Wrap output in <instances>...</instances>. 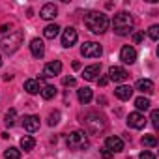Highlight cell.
<instances>
[{
	"label": "cell",
	"mask_w": 159,
	"mask_h": 159,
	"mask_svg": "<svg viewBox=\"0 0 159 159\" xmlns=\"http://www.w3.org/2000/svg\"><path fill=\"white\" fill-rule=\"evenodd\" d=\"M84 26L94 34H103L109 28V17L101 11H88L84 15Z\"/></svg>",
	"instance_id": "obj_1"
},
{
	"label": "cell",
	"mask_w": 159,
	"mask_h": 159,
	"mask_svg": "<svg viewBox=\"0 0 159 159\" xmlns=\"http://www.w3.org/2000/svg\"><path fill=\"white\" fill-rule=\"evenodd\" d=\"M133 25H135V21H133L131 13H127V11H120L112 19V30L118 36H127L133 30Z\"/></svg>",
	"instance_id": "obj_2"
},
{
	"label": "cell",
	"mask_w": 159,
	"mask_h": 159,
	"mask_svg": "<svg viewBox=\"0 0 159 159\" xmlns=\"http://www.w3.org/2000/svg\"><path fill=\"white\" fill-rule=\"evenodd\" d=\"M69 150H86L90 146V140L84 131H71L66 139Z\"/></svg>",
	"instance_id": "obj_3"
},
{
	"label": "cell",
	"mask_w": 159,
	"mask_h": 159,
	"mask_svg": "<svg viewBox=\"0 0 159 159\" xmlns=\"http://www.w3.org/2000/svg\"><path fill=\"white\" fill-rule=\"evenodd\" d=\"M21 43H23V32H21V30H13V32H10L8 38L2 39V49H4L8 54H11V52H15V51L19 49Z\"/></svg>",
	"instance_id": "obj_4"
},
{
	"label": "cell",
	"mask_w": 159,
	"mask_h": 159,
	"mask_svg": "<svg viewBox=\"0 0 159 159\" xmlns=\"http://www.w3.org/2000/svg\"><path fill=\"white\" fill-rule=\"evenodd\" d=\"M84 127L88 129V133H94V135H98V133H101L103 129H105V120L99 116V114H94V112H90L84 120Z\"/></svg>",
	"instance_id": "obj_5"
},
{
	"label": "cell",
	"mask_w": 159,
	"mask_h": 159,
	"mask_svg": "<svg viewBox=\"0 0 159 159\" xmlns=\"http://www.w3.org/2000/svg\"><path fill=\"white\" fill-rule=\"evenodd\" d=\"M101 52H103V49H101V45L96 43V41H84L83 47H81V54H83L84 58H99Z\"/></svg>",
	"instance_id": "obj_6"
},
{
	"label": "cell",
	"mask_w": 159,
	"mask_h": 159,
	"mask_svg": "<svg viewBox=\"0 0 159 159\" xmlns=\"http://www.w3.org/2000/svg\"><path fill=\"white\" fill-rule=\"evenodd\" d=\"M127 77H129V73H127L124 67H120V66H112V67L109 69V81H114V83H124Z\"/></svg>",
	"instance_id": "obj_7"
},
{
	"label": "cell",
	"mask_w": 159,
	"mask_h": 159,
	"mask_svg": "<svg viewBox=\"0 0 159 159\" xmlns=\"http://www.w3.org/2000/svg\"><path fill=\"white\" fill-rule=\"evenodd\" d=\"M77 39H79L77 30H75L73 26H67V28L64 30V34H62V45H64V47H73V45L77 43Z\"/></svg>",
	"instance_id": "obj_8"
},
{
	"label": "cell",
	"mask_w": 159,
	"mask_h": 159,
	"mask_svg": "<svg viewBox=\"0 0 159 159\" xmlns=\"http://www.w3.org/2000/svg\"><path fill=\"white\" fill-rule=\"evenodd\" d=\"M127 125H129L131 129H144V125H146L144 114H140V112H131V114L127 116Z\"/></svg>",
	"instance_id": "obj_9"
},
{
	"label": "cell",
	"mask_w": 159,
	"mask_h": 159,
	"mask_svg": "<svg viewBox=\"0 0 159 159\" xmlns=\"http://www.w3.org/2000/svg\"><path fill=\"white\" fill-rule=\"evenodd\" d=\"M120 60L124 64H135L137 60V51L131 47V45H124L122 51H120Z\"/></svg>",
	"instance_id": "obj_10"
},
{
	"label": "cell",
	"mask_w": 159,
	"mask_h": 159,
	"mask_svg": "<svg viewBox=\"0 0 159 159\" xmlns=\"http://www.w3.org/2000/svg\"><path fill=\"white\" fill-rule=\"evenodd\" d=\"M60 73H62V62H60V60H54V62L45 64L41 77H56V75H60Z\"/></svg>",
	"instance_id": "obj_11"
},
{
	"label": "cell",
	"mask_w": 159,
	"mask_h": 159,
	"mask_svg": "<svg viewBox=\"0 0 159 159\" xmlns=\"http://www.w3.org/2000/svg\"><path fill=\"white\" fill-rule=\"evenodd\" d=\"M105 150H109L111 153L122 152V150H124V140H122L120 137H107V139H105Z\"/></svg>",
	"instance_id": "obj_12"
},
{
	"label": "cell",
	"mask_w": 159,
	"mask_h": 159,
	"mask_svg": "<svg viewBox=\"0 0 159 159\" xmlns=\"http://www.w3.org/2000/svg\"><path fill=\"white\" fill-rule=\"evenodd\" d=\"M23 127H25L28 133H34V131H38V129H39V118H38L36 114L25 116V120H23Z\"/></svg>",
	"instance_id": "obj_13"
},
{
	"label": "cell",
	"mask_w": 159,
	"mask_h": 159,
	"mask_svg": "<svg viewBox=\"0 0 159 159\" xmlns=\"http://www.w3.org/2000/svg\"><path fill=\"white\" fill-rule=\"evenodd\" d=\"M99 73H101V66H99V64H92V66L84 67V71H83V77L86 79V81H96Z\"/></svg>",
	"instance_id": "obj_14"
},
{
	"label": "cell",
	"mask_w": 159,
	"mask_h": 159,
	"mask_svg": "<svg viewBox=\"0 0 159 159\" xmlns=\"http://www.w3.org/2000/svg\"><path fill=\"white\" fill-rule=\"evenodd\" d=\"M114 94H116L118 99L127 101V99H131V96H133V88H131L129 84H120V86L114 90Z\"/></svg>",
	"instance_id": "obj_15"
},
{
	"label": "cell",
	"mask_w": 159,
	"mask_h": 159,
	"mask_svg": "<svg viewBox=\"0 0 159 159\" xmlns=\"http://www.w3.org/2000/svg\"><path fill=\"white\" fill-rule=\"evenodd\" d=\"M30 51H32V54L36 56V58H43V54H45V45H43V41L41 39H32L30 41Z\"/></svg>",
	"instance_id": "obj_16"
},
{
	"label": "cell",
	"mask_w": 159,
	"mask_h": 159,
	"mask_svg": "<svg viewBox=\"0 0 159 159\" xmlns=\"http://www.w3.org/2000/svg\"><path fill=\"white\" fill-rule=\"evenodd\" d=\"M56 13H58V8H56L54 4H45V6L41 8V11H39L41 19H45V21L54 19V17H56Z\"/></svg>",
	"instance_id": "obj_17"
},
{
	"label": "cell",
	"mask_w": 159,
	"mask_h": 159,
	"mask_svg": "<svg viewBox=\"0 0 159 159\" xmlns=\"http://www.w3.org/2000/svg\"><path fill=\"white\" fill-rule=\"evenodd\" d=\"M137 90L142 94H153V83L150 79H139L137 81Z\"/></svg>",
	"instance_id": "obj_18"
},
{
	"label": "cell",
	"mask_w": 159,
	"mask_h": 159,
	"mask_svg": "<svg viewBox=\"0 0 159 159\" xmlns=\"http://www.w3.org/2000/svg\"><path fill=\"white\" fill-rule=\"evenodd\" d=\"M25 90L34 96V94L41 92V84L38 83V79H28V81H25Z\"/></svg>",
	"instance_id": "obj_19"
},
{
	"label": "cell",
	"mask_w": 159,
	"mask_h": 159,
	"mask_svg": "<svg viewBox=\"0 0 159 159\" xmlns=\"http://www.w3.org/2000/svg\"><path fill=\"white\" fill-rule=\"evenodd\" d=\"M77 98H79V101H81L83 105H86V103H90V101H92V98H94V96H92V90L84 86V88H81V90L77 92Z\"/></svg>",
	"instance_id": "obj_20"
},
{
	"label": "cell",
	"mask_w": 159,
	"mask_h": 159,
	"mask_svg": "<svg viewBox=\"0 0 159 159\" xmlns=\"http://www.w3.org/2000/svg\"><path fill=\"white\" fill-rule=\"evenodd\" d=\"M58 32H60V26H58V25H47V26L43 28V36H45L47 39H54V38L58 36Z\"/></svg>",
	"instance_id": "obj_21"
},
{
	"label": "cell",
	"mask_w": 159,
	"mask_h": 159,
	"mask_svg": "<svg viewBox=\"0 0 159 159\" xmlns=\"http://www.w3.org/2000/svg\"><path fill=\"white\" fill-rule=\"evenodd\" d=\"M34 146H36V140H34V137H30V135H25V137L21 139V148H23L25 152H30V150H34Z\"/></svg>",
	"instance_id": "obj_22"
},
{
	"label": "cell",
	"mask_w": 159,
	"mask_h": 159,
	"mask_svg": "<svg viewBox=\"0 0 159 159\" xmlns=\"http://www.w3.org/2000/svg\"><path fill=\"white\" fill-rule=\"evenodd\" d=\"M54 96H56V88L52 84H47V86L41 88V98L43 99H52Z\"/></svg>",
	"instance_id": "obj_23"
},
{
	"label": "cell",
	"mask_w": 159,
	"mask_h": 159,
	"mask_svg": "<svg viewBox=\"0 0 159 159\" xmlns=\"http://www.w3.org/2000/svg\"><path fill=\"white\" fill-rule=\"evenodd\" d=\"M150 105H152V103H150V99H148V98H142V96H140V98H137V99H135V107H137L139 111H148V109H150Z\"/></svg>",
	"instance_id": "obj_24"
},
{
	"label": "cell",
	"mask_w": 159,
	"mask_h": 159,
	"mask_svg": "<svg viewBox=\"0 0 159 159\" xmlns=\"http://www.w3.org/2000/svg\"><path fill=\"white\" fill-rule=\"evenodd\" d=\"M4 157H6V159H21V150H17V148H8V150L4 152Z\"/></svg>",
	"instance_id": "obj_25"
},
{
	"label": "cell",
	"mask_w": 159,
	"mask_h": 159,
	"mask_svg": "<svg viewBox=\"0 0 159 159\" xmlns=\"http://www.w3.org/2000/svg\"><path fill=\"white\" fill-rule=\"evenodd\" d=\"M142 144H144V146H150V148H155V146H157L155 135H144V137H142Z\"/></svg>",
	"instance_id": "obj_26"
},
{
	"label": "cell",
	"mask_w": 159,
	"mask_h": 159,
	"mask_svg": "<svg viewBox=\"0 0 159 159\" xmlns=\"http://www.w3.org/2000/svg\"><path fill=\"white\" fill-rule=\"evenodd\" d=\"M15 116H17L15 109H10V111L6 112V125H13V124H15Z\"/></svg>",
	"instance_id": "obj_27"
},
{
	"label": "cell",
	"mask_w": 159,
	"mask_h": 159,
	"mask_svg": "<svg viewBox=\"0 0 159 159\" xmlns=\"http://www.w3.org/2000/svg\"><path fill=\"white\" fill-rule=\"evenodd\" d=\"M148 34H150V38H152L153 41H157V39H159V26H157V25H153V26H150V30H148Z\"/></svg>",
	"instance_id": "obj_28"
},
{
	"label": "cell",
	"mask_w": 159,
	"mask_h": 159,
	"mask_svg": "<svg viewBox=\"0 0 159 159\" xmlns=\"http://www.w3.org/2000/svg\"><path fill=\"white\" fill-rule=\"evenodd\" d=\"M58 122H60V112H58V111L51 112V114H49V125H56Z\"/></svg>",
	"instance_id": "obj_29"
},
{
	"label": "cell",
	"mask_w": 159,
	"mask_h": 159,
	"mask_svg": "<svg viewBox=\"0 0 159 159\" xmlns=\"http://www.w3.org/2000/svg\"><path fill=\"white\" fill-rule=\"evenodd\" d=\"M157 120H159V111H157V109H153V111H152V125H153L155 129H157V125H159V122H157Z\"/></svg>",
	"instance_id": "obj_30"
},
{
	"label": "cell",
	"mask_w": 159,
	"mask_h": 159,
	"mask_svg": "<svg viewBox=\"0 0 159 159\" xmlns=\"http://www.w3.org/2000/svg\"><path fill=\"white\" fill-rule=\"evenodd\" d=\"M139 159H155V153H153V152H150V150H144V152H140Z\"/></svg>",
	"instance_id": "obj_31"
},
{
	"label": "cell",
	"mask_w": 159,
	"mask_h": 159,
	"mask_svg": "<svg viewBox=\"0 0 159 159\" xmlns=\"http://www.w3.org/2000/svg\"><path fill=\"white\" fill-rule=\"evenodd\" d=\"M144 39V32H137V34H133V43H140Z\"/></svg>",
	"instance_id": "obj_32"
},
{
	"label": "cell",
	"mask_w": 159,
	"mask_h": 159,
	"mask_svg": "<svg viewBox=\"0 0 159 159\" xmlns=\"http://www.w3.org/2000/svg\"><path fill=\"white\" fill-rule=\"evenodd\" d=\"M75 83H77V81H75L73 77H66V79H64V84H66V86H75Z\"/></svg>",
	"instance_id": "obj_33"
},
{
	"label": "cell",
	"mask_w": 159,
	"mask_h": 159,
	"mask_svg": "<svg viewBox=\"0 0 159 159\" xmlns=\"http://www.w3.org/2000/svg\"><path fill=\"white\" fill-rule=\"evenodd\" d=\"M107 83H109V77H101V79H98V84H99V86H107Z\"/></svg>",
	"instance_id": "obj_34"
},
{
	"label": "cell",
	"mask_w": 159,
	"mask_h": 159,
	"mask_svg": "<svg viewBox=\"0 0 159 159\" xmlns=\"http://www.w3.org/2000/svg\"><path fill=\"white\" fill-rule=\"evenodd\" d=\"M101 157H103V159H111V157H112V153H111L109 150H103V152H101Z\"/></svg>",
	"instance_id": "obj_35"
},
{
	"label": "cell",
	"mask_w": 159,
	"mask_h": 159,
	"mask_svg": "<svg viewBox=\"0 0 159 159\" xmlns=\"http://www.w3.org/2000/svg\"><path fill=\"white\" fill-rule=\"evenodd\" d=\"M0 66H2V56H0Z\"/></svg>",
	"instance_id": "obj_36"
}]
</instances>
